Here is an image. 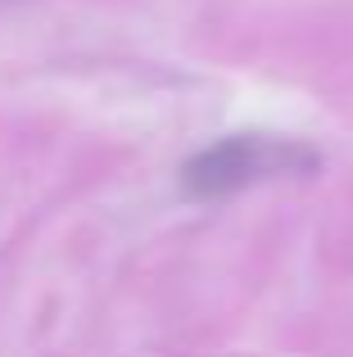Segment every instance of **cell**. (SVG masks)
Wrapping results in <instances>:
<instances>
[{"label": "cell", "mask_w": 353, "mask_h": 357, "mask_svg": "<svg viewBox=\"0 0 353 357\" xmlns=\"http://www.w3.org/2000/svg\"><path fill=\"white\" fill-rule=\"evenodd\" d=\"M317 167V154L294 140H272V136H231L218 140L213 149L195 154L181 172L186 195L195 199H218V195L245 190L267 176H299Z\"/></svg>", "instance_id": "cell-1"}]
</instances>
